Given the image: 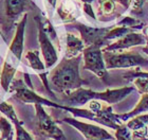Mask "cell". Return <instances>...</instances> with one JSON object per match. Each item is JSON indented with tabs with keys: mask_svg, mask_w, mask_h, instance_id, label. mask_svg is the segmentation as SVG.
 I'll return each instance as SVG.
<instances>
[{
	"mask_svg": "<svg viewBox=\"0 0 148 140\" xmlns=\"http://www.w3.org/2000/svg\"><path fill=\"white\" fill-rule=\"evenodd\" d=\"M82 54L62 61L53 69L50 74V85L51 89L58 92L69 93L80 88L83 85L88 84V82L83 80L79 74V64Z\"/></svg>",
	"mask_w": 148,
	"mask_h": 140,
	"instance_id": "cell-1",
	"label": "cell"
},
{
	"mask_svg": "<svg viewBox=\"0 0 148 140\" xmlns=\"http://www.w3.org/2000/svg\"><path fill=\"white\" fill-rule=\"evenodd\" d=\"M39 10L33 0H0V35L8 43L23 13Z\"/></svg>",
	"mask_w": 148,
	"mask_h": 140,
	"instance_id": "cell-2",
	"label": "cell"
},
{
	"mask_svg": "<svg viewBox=\"0 0 148 140\" xmlns=\"http://www.w3.org/2000/svg\"><path fill=\"white\" fill-rule=\"evenodd\" d=\"M134 91V87H123L117 89H107L103 92L93 91L91 89H85L80 87L78 89L66 93L64 98V102L68 104V106L77 107L88 103L91 100H102L108 104H115L124 100L127 96Z\"/></svg>",
	"mask_w": 148,
	"mask_h": 140,
	"instance_id": "cell-3",
	"label": "cell"
},
{
	"mask_svg": "<svg viewBox=\"0 0 148 140\" xmlns=\"http://www.w3.org/2000/svg\"><path fill=\"white\" fill-rule=\"evenodd\" d=\"M103 57L107 69L129 68L134 66L140 67L148 65V59L134 51L124 53H117L115 51H103Z\"/></svg>",
	"mask_w": 148,
	"mask_h": 140,
	"instance_id": "cell-4",
	"label": "cell"
},
{
	"mask_svg": "<svg viewBox=\"0 0 148 140\" xmlns=\"http://www.w3.org/2000/svg\"><path fill=\"white\" fill-rule=\"evenodd\" d=\"M83 56L85 59L84 68L92 71L104 83L108 84L109 75L107 72L105 62H104V57H103L102 47L99 45L85 47V49L83 51Z\"/></svg>",
	"mask_w": 148,
	"mask_h": 140,
	"instance_id": "cell-5",
	"label": "cell"
},
{
	"mask_svg": "<svg viewBox=\"0 0 148 140\" xmlns=\"http://www.w3.org/2000/svg\"><path fill=\"white\" fill-rule=\"evenodd\" d=\"M36 109V128L40 136L54 140H66L65 134L57 126L56 122L46 112L41 104H34Z\"/></svg>",
	"mask_w": 148,
	"mask_h": 140,
	"instance_id": "cell-6",
	"label": "cell"
},
{
	"mask_svg": "<svg viewBox=\"0 0 148 140\" xmlns=\"http://www.w3.org/2000/svg\"><path fill=\"white\" fill-rule=\"evenodd\" d=\"M10 90L15 91L14 93V98L19 101H21L23 103H38L41 105H47L50 107H56V108L62 109L64 105L54 103L50 100H47L42 97H40L39 94H37L36 92H34L33 89L27 87V84H25L23 80L18 79V80H14L13 83H11V87Z\"/></svg>",
	"mask_w": 148,
	"mask_h": 140,
	"instance_id": "cell-7",
	"label": "cell"
},
{
	"mask_svg": "<svg viewBox=\"0 0 148 140\" xmlns=\"http://www.w3.org/2000/svg\"><path fill=\"white\" fill-rule=\"evenodd\" d=\"M73 28L77 29L80 33V38L84 41L85 47H89L92 45H99L104 47L108 45V41L105 39V35L108 33L111 28H93V27H88L80 22L74 21L72 22Z\"/></svg>",
	"mask_w": 148,
	"mask_h": 140,
	"instance_id": "cell-8",
	"label": "cell"
},
{
	"mask_svg": "<svg viewBox=\"0 0 148 140\" xmlns=\"http://www.w3.org/2000/svg\"><path fill=\"white\" fill-rule=\"evenodd\" d=\"M60 122L68 123L75 128L78 132H80L86 140H114L108 132L104 128L96 126V125L85 123L79 120H76L75 118L71 117H65Z\"/></svg>",
	"mask_w": 148,
	"mask_h": 140,
	"instance_id": "cell-9",
	"label": "cell"
},
{
	"mask_svg": "<svg viewBox=\"0 0 148 140\" xmlns=\"http://www.w3.org/2000/svg\"><path fill=\"white\" fill-rule=\"evenodd\" d=\"M35 20L37 22V27H38V41H39V46L41 49V53L45 59L46 63V68L50 69L58 59L56 50L52 44V41L50 39L48 34L46 33L45 29L42 27V17L40 15L35 16Z\"/></svg>",
	"mask_w": 148,
	"mask_h": 140,
	"instance_id": "cell-10",
	"label": "cell"
},
{
	"mask_svg": "<svg viewBox=\"0 0 148 140\" xmlns=\"http://www.w3.org/2000/svg\"><path fill=\"white\" fill-rule=\"evenodd\" d=\"M140 45H147L145 35L131 32L123 37L119 38L113 44L107 45L102 50L103 51H123L125 49H129L131 47L140 46Z\"/></svg>",
	"mask_w": 148,
	"mask_h": 140,
	"instance_id": "cell-11",
	"label": "cell"
},
{
	"mask_svg": "<svg viewBox=\"0 0 148 140\" xmlns=\"http://www.w3.org/2000/svg\"><path fill=\"white\" fill-rule=\"evenodd\" d=\"M18 62L19 59L13 53L8 54V57L3 64L1 77H0V84H1V87L3 88L4 91L10 90V86H11V83L13 81V78L17 71Z\"/></svg>",
	"mask_w": 148,
	"mask_h": 140,
	"instance_id": "cell-12",
	"label": "cell"
},
{
	"mask_svg": "<svg viewBox=\"0 0 148 140\" xmlns=\"http://www.w3.org/2000/svg\"><path fill=\"white\" fill-rule=\"evenodd\" d=\"M28 21V15L25 13V15L22 16L21 20L19 21V23L16 27L15 34L12 39L11 46H10V52L13 53L17 59L20 61L22 56V52H23V41H25V25Z\"/></svg>",
	"mask_w": 148,
	"mask_h": 140,
	"instance_id": "cell-13",
	"label": "cell"
},
{
	"mask_svg": "<svg viewBox=\"0 0 148 140\" xmlns=\"http://www.w3.org/2000/svg\"><path fill=\"white\" fill-rule=\"evenodd\" d=\"M123 78L126 81H132L140 93L148 92V72L139 71V68H136L133 71L125 73Z\"/></svg>",
	"mask_w": 148,
	"mask_h": 140,
	"instance_id": "cell-14",
	"label": "cell"
},
{
	"mask_svg": "<svg viewBox=\"0 0 148 140\" xmlns=\"http://www.w3.org/2000/svg\"><path fill=\"white\" fill-rule=\"evenodd\" d=\"M85 49V44L82 41V38L76 37L72 33H67L66 38V55L67 59H72L79 55L80 52H83Z\"/></svg>",
	"mask_w": 148,
	"mask_h": 140,
	"instance_id": "cell-15",
	"label": "cell"
},
{
	"mask_svg": "<svg viewBox=\"0 0 148 140\" xmlns=\"http://www.w3.org/2000/svg\"><path fill=\"white\" fill-rule=\"evenodd\" d=\"M148 110V92L143 93L142 98L139 101V103L136 104V106L131 110V112H127V114H123V115H116L117 118L120 119L122 122H127L129 119L133 118L138 115H141L144 112Z\"/></svg>",
	"mask_w": 148,
	"mask_h": 140,
	"instance_id": "cell-16",
	"label": "cell"
},
{
	"mask_svg": "<svg viewBox=\"0 0 148 140\" xmlns=\"http://www.w3.org/2000/svg\"><path fill=\"white\" fill-rule=\"evenodd\" d=\"M77 8H75V6L73 4H62V6H59L58 9H57V13H58V15L60 16V18L64 22L66 23H72L76 20V17L78 16V14H75V11L77 12Z\"/></svg>",
	"mask_w": 148,
	"mask_h": 140,
	"instance_id": "cell-17",
	"label": "cell"
},
{
	"mask_svg": "<svg viewBox=\"0 0 148 140\" xmlns=\"http://www.w3.org/2000/svg\"><path fill=\"white\" fill-rule=\"evenodd\" d=\"M127 126L130 131H138L141 128H147L148 126V114L146 115H138L133 118L129 119L127 121Z\"/></svg>",
	"mask_w": 148,
	"mask_h": 140,
	"instance_id": "cell-18",
	"label": "cell"
},
{
	"mask_svg": "<svg viewBox=\"0 0 148 140\" xmlns=\"http://www.w3.org/2000/svg\"><path fill=\"white\" fill-rule=\"evenodd\" d=\"M134 31V29L129 28V27H124V26H117L115 28L110 29L108 33L105 35V39L107 41H112V39H119V38L123 37L128 33Z\"/></svg>",
	"mask_w": 148,
	"mask_h": 140,
	"instance_id": "cell-19",
	"label": "cell"
},
{
	"mask_svg": "<svg viewBox=\"0 0 148 140\" xmlns=\"http://www.w3.org/2000/svg\"><path fill=\"white\" fill-rule=\"evenodd\" d=\"M25 57L28 59L30 66L34 69L35 71H38V72L45 71L46 66L43 65V63L40 61L39 52H38V51H29V52L27 53Z\"/></svg>",
	"mask_w": 148,
	"mask_h": 140,
	"instance_id": "cell-20",
	"label": "cell"
},
{
	"mask_svg": "<svg viewBox=\"0 0 148 140\" xmlns=\"http://www.w3.org/2000/svg\"><path fill=\"white\" fill-rule=\"evenodd\" d=\"M0 132L2 140H13L12 123L8 121L4 117H0Z\"/></svg>",
	"mask_w": 148,
	"mask_h": 140,
	"instance_id": "cell-21",
	"label": "cell"
},
{
	"mask_svg": "<svg viewBox=\"0 0 148 140\" xmlns=\"http://www.w3.org/2000/svg\"><path fill=\"white\" fill-rule=\"evenodd\" d=\"M115 2L116 0H99V13L105 16L113 14L115 11Z\"/></svg>",
	"mask_w": 148,
	"mask_h": 140,
	"instance_id": "cell-22",
	"label": "cell"
},
{
	"mask_svg": "<svg viewBox=\"0 0 148 140\" xmlns=\"http://www.w3.org/2000/svg\"><path fill=\"white\" fill-rule=\"evenodd\" d=\"M0 112L4 114L13 123L19 121V119H18V117H17V115H16V112H15V110H14V108H13V106L11 105V104H9L8 102L0 103Z\"/></svg>",
	"mask_w": 148,
	"mask_h": 140,
	"instance_id": "cell-23",
	"label": "cell"
},
{
	"mask_svg": "<svg viewBox=\"0 0 148 140\" xmlns=\"http://www.w3.org/2000/svg\"><path fill=\"white\" fill-rule=\"evenodd\" d=\"M117 26H124V27H129V28H132L134 30H139V29H143L144 27V23H143L140 19L132 18V17H124L122 20H121Z\"/></svg>",
	"mask_w": 148,
	"mask_h": 140,
	"instance_id": "cell-24",
	"label": "cell"
},
{
	"mask_svg": "<svg viewBox=\"0 0 148 140\" xmlns=\"http://www.w3.org/2000/svg\"><path fill=\"white\" fill-rule=\"evenodd\" d=\"M14 125H15V130H16V140H33V138L31 137V135L25 131V128H23L22 122L20 120L15 122Z\"/></svg>",
	"mask_w": 148,
	"mask_h": 140,
	"instance_id": "cell-25",
	"label": "cell"
},
{
	"mask_svg": "<svg viewBox=\"0 0 148 140\" xmlns=\"http://www.w3.org/2000/svg\"><path fill=\"white\" fill-rule=\"evenodd\" d=\"M115 138L116 140H131V131L126 124L120 125V128L115 130Z\"/></svg>",
	"mask_w": 148,
	"mask_h": 140,
	"instance_id": "cell-26",
	"label": "cell"
},
{
	"mask_svg": "<svg viewBox=\"0 0 148 140\" xmlns=\"http://www.w3.org/2000/svg\"><path fill=\"white\" fill-rule=\"evenodd\" d=\"M42 27L45 29L46 33L48 34V36L50 37V39H56V32L53 28V26L51 25V22L48 20V19H45L42 17Z\"/></svg>",
	"mask_w": 148,
	"mask_h": 140,
	"instance_id": "cell-27",
	"label": "cell"
},
{
	"mask_svg": "<svg viewBox=\"0 0 148 140\" xmlns=\"http://www.w3.org/2000/svg\"><path fill=\"white\" fill-rule=\"evenodd\" d=\"M147 132V128H141V130H138V131H132V133H131V140H148Z\"/></svg>",
	"mask_w": 148,
	"mask_h": 140,
	"instance_id": "cell-28",
	"label": "cell"
},
{
	"mask_svg": "<svg viewBox=\"0 0 148 140\" xmlns=\"http://www.w3.org/2000/svg\"><path fill=\"white\" fill-rule=\"evenodd\" d=\"M145 2V0H132L131 3V13L136 15H141L142 14V6Z\"/></svg>",
	"mask_w": 148,
	"mask_h": 140,
	"instance_id": "cell-29",
	"label": "cell"
},
{
	"mask_svg": "<svg viewBox=\"0 0 148 140\" xmlns=\"http://www.w3.org/2000/svg\"><path fill=\"white\" fill-rule=\"evenodd\" d=\"M84 12L86 13V14H88V15L90 16V17H92L93 19H96L95 17V14H94V12H93L92 10V6H91V3H84Z\"/></svg>",
	"mask_w": 148,
	"mask_h": 140,
	"instance_id": "cell-30",
	"label": "cell"
},
{
	"mask_svg": "<svg viewBox=\"0 0 148 140\" xmlns=\"http://www.w3.org/2000/svg\"><path fill=\"white\" fill-rule=\"evenodd\" d=\"M116 1L119 3H121L125 9H129V6L132 3V0H116Z\"/></svg>",
	"mask_w": 148,
	"mask_h": 140,
	"instance_id": "cell-31",
	"label": "cell"
},
{
	"mask_svg": "<svg viewBox=\"0 0 148 140\" xmlns=\"http://www.w3.org/2000/svg\"><path fill=\"white\" fill-rule=\"evenodd\" d=\"M23 77H25V83L27 84V86H28L29 88L33 89V85H32L31 80H30V74H29V73H25Z\"/></svg>",
	"mask_w": 148,
	"mask_h": 140,
	"instance_id": "cell-32",
	"label": "cell"
},
{
	"mask_svg": "<svg viewBox=\"0 0 148 140\" xmlns=\"http://www.w3.org/2000/svg\"><path fill=\"white\" fill-rule=\"evenodd\" d=\"M47 1H48V3H49L52 8H55L56 6V0H47Z\"/></svg>",
	"mask_w": 148,
	"mask_h": 140,
	"instance_id": "cell-33",
	"label": "cell"
},
{
	"mask_svg": "<svg viewBox=\"0 0 148 140\" xmlns=\"http://www.w3.org/2000/svg\"><path fill=\"white\" fill-rule=\"evenodd\" d=\"M144 33H145V37H146V39H147V45H148V27H146L145 28Z\"/></svg>",
	"mask_w": 148,
	"mask_h": 140,
	"instance_id": "cell-34",
	"label": "cell"
},
{
	"mask_svg": "<svg viewBox=\"0 0 148 140\" xmlns=\"http://www.w3.org/2000/svg\"><path fill=\"white\" fill-rule=\"evenodd\" d=\"M143 51H144L146 54H148V46L147 47H143Z\"/></svg>",
	"mask_w": 148,
	"mask_h": 140,
	"instance_id": "cell-35",
	"label": "cell"
},
{
	"mask_svg": "<svg viewBox=\"0 0 148 140\" xmlns=\"http://www.w3.org/2000/svg\"><path fill=\"white\" fill-rule=\"evenodd\" d=\"M80 1H83L84 3H91L93 0H80Z\"/></svg>",
	"mask_w": 148,
	"mask_h": 140,
	"instance_id": "cell-36",
	"label": "cell"
},
{
	"mask_svg": "<svg viewBox=\"0 0 148 140\" xmlns=\"http://www.w3.org/2000/svg\"><path fill=\"white\" fill-rule=\"evenodd\" d=\"M0 140H2V138H0Z\"/></svg>",
	"mask_w": 148,
	"mask_h": 140,
	"instance_id": "cell-37",
	"label": "cell"
}]
</instances>
